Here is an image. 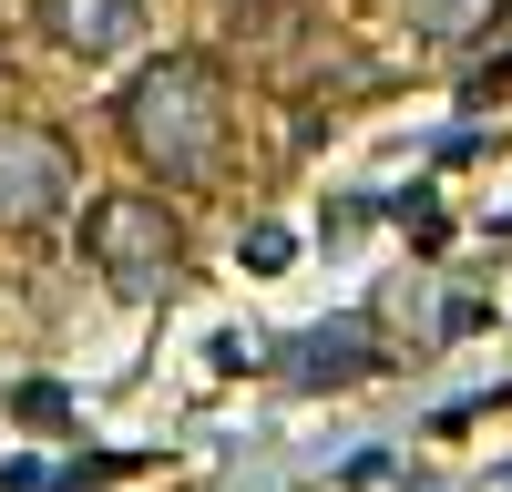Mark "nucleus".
<instances>
[{"label": "nucleus", "instance_id": "obj_1", "mask_svg": "<svg viewBox=\"0 0 512 492\" xmlns=\"http://www.w3.org/2000/svg\"><path fill=\"white\" fill-rule=\"evenodd\" d=\"M123 144H134L154 175H175V185L216 175L226 164V82H216V62H195V52L144 62L134 93H123Z\"/></svg>", "mask_w": 512, "mask_h": 492}, {"label": "nucleus", "instance_id": "obj_2", "mask_svg": "<svg viewBox=\"0 0 512 492\" xmlns=\"http://www.w3.org/2000/svg\"><path fill=\"white\" fill-rule=\"evenodd\" d=\"M82 246H93L113 298H164V287H175V257H185L164 195H103L93 216H82Z\"/></svg>", "mask_w": 512, "mask_h": 492}, {"label": "nucleus", "instance_id": "obj_3", "mask_svg": "<svg viewBox=\"0 0 512 492\" xmlns=\"http://www.w3.org/2000/svg\"><path fill=\"white\" fill-rule=\"evenodd\" d=\"M62 195H72V144L52 134V123L0 113V236L62 216Z\"/></svg>", "mask_w": 512, "mask_h": 492}, {"label": "nucleus", "instance_id": "obj_4", "mask_svg": "<svg viewBox=\"0 0 512 492\" xmlns=\"http://www.w3.org/2000/svg\"><path fill=\"white\" fill-rule=\"evenodd\" d=\"M41 31H52L62 52L103 62V52H123V41L144 31V0H41Z\"/></svg>", "mask_w": 512, "mask_h": 492}, {"label": "nucleus", "instance_id": "obj_5", "mask_svg": "<svg viewBox=\"0 0 512 492\" xmlns=\"http://www.w3.org/2000/svg\"><path fill=\"white\" fill-rule=\"evenodd\" d=\"M482 11H492V0H410V21L431 31V41H461V31H472Z\"/></svg>", "mask_w": 512, "mask_h": 492}, {"label": "nucleus", "instance_id": "obj_6", "mask_svg": "<svg viewBox=\"0 0 512 492\" xmlns=\"http://www.w3.org/2000/svg\"><path fill=\"white\" fill-rule=\"evenodd\" d=\"M246 267H287V226H256L246 236Z\"/></svg>", "mask_w": 512, "mask_h": 492}]
</instances>
